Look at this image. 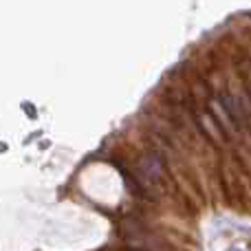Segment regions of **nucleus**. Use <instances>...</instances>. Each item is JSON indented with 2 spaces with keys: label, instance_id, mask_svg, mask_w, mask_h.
Returning <instances> with one entry per match:
<instances>
[{
  "label": "nucleus",
  "instance_id": "nucleus-2",
  "mask_svg": "<svg viewBox=\"0 0 251 251\" xmlns=\"http://www.w3.org/2000/svg\"><path fill=\"white\" fill-rule=\"evenodd\" d=\"M128 251H137V249H128Z\"/></svg>",
  "mask_w": 251,
  "mask_h": 251
},
{
  "label": "nucleus",
  "instance_id": "nucleus-1",
  "mask_svg": "<svg viewBox=\"0 0 251 251\" xmlns=\"http://www.w3.org/2000/svg\"><path fill=\"white\" fill-rule=\"evenodd\" d=\"M137 178L146 190H161L165 183V165L156 154H146L137 163Z\"/></svg>",
  "mask_w": 251,
  "mask_h": 251
}]
</instances>
